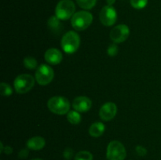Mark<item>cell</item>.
<instances>
[{
	"mask_svg": "<svg viewBox=\"0 0 161 160\" xmlns=\"http://www.w3.org/2000/svg\"><path fill=\"white\" fill-rule=\"evenodd\" d=\"M75 160H93V155L87 151H81L75 155Z\"/></svg>",
	"mask_w": 161,
	"mask_h": 160,
	"instance_id": "obj_19",
	"label": "cell"
},
{
	"mask_svg": "<svg viewBox=\"0 0 161 160\" xmlns=\"http://www.w3.org/2000/svg\"><path fill=\"white\" fill-rule=\"evenodd\" d=\"M54 76L53 70L47 64H41L36 72V80L41 86H46L50 83Z\"/></svg>",
	"mask_w": 161,
	"mask_h": 160,
	"instance_id": "obj_7",
	"label": "cell"
},
{
	"mask_svg": "<svg viewBox=\"0 0 161 160\" xmlns=\"http://www.w3.org/2000/svg\"><path fill=\"white\" fill-rule=\"evenodd\" d=\"M116 0H106V3L108 4V6H113L115 3Z\"/></svg>",
	"mask_w": 161,
	"mask_h": 160,
	"instance_id": "obj_27",
	"label": "cell"
},
{
	"mask_svg": "<svg viewBox=\"0 0 161 160\" xmlns=\"http://www.w3.org/2000/svg\"><path fill=\"white\" fill-rule=\"evenodd\" d=\"M60 19L56 16H52L49 18L47 21V25L48 28L52 33L55 35H58L61 33V31L63 29V25L61 24Z\"/></svg>",
	"mask_w": 161,
	"mask_h": 160,
	"instance_id": "obj_14",
	"label": "cell"
},
{
	"mask_svg": "<svg viewBox=\"0 0 161 160\" xmlns=\"http://www.w3.org/2000/svg\"><path fill=\"white\" fill-rule=\"evenodd\" d=\"M28 154H29V151L27 148H23L18 153V157L21 159H24V158H26L28 156Z\"/></svg>",
	"mask_w": 161,
	"mask_h": 160,
	"instance_id": "obj_25",
	"label": "cell"
},
{
	"mask_svg": "<svg viewBox=\"0 0 161 160\" xmlns=\"http://www.w3.org/2000/svg\"><path fill=\"white\" fill-rule=\"evenodd\" d=\"M91 106H92V101L91 99L84 96L75 97L72 102L73 108L79 112H86L91 109Z\"/></svg>",
	"mask_w": 161,
	"mask_h": 160,
	"instance_id": "obj_11",
	"label": "cell"
},
{
	"mask_svg": "<svg viewBox=\"0 0 161 160\" xmlns=\"http://www.w3.org/2000/svg\"><path fill=\"white\" fill-rule=\"evenodd\" d=\"M105 130V126L102 122H97L92 123V125L90 126L89 133L93 137H99L104 133Z\"/></svg>",
	"mask_w": 161,
	"mask_h": 160,
	"instance_id": "obj_15",
	"label": "cell"
},
{
	"mask_svg": "<svg viewBox=\"0 0 161 160\" xmlns=\"http://www.w3.org/2000/svg\"><path fill=\"white\" fill-rule=\"evenodd\" d=\"M117 112V107L113 102H107L104 104L99 111V116L103 121H110L116 116Z\"/></svg>",
	"mask_w": 161,
	"mask_h": 160,
	"instance_id": "obj_10",
	"label": "cell"
},
{
	"mask_svg": "<svg viewBox=\"0 0 161 160\" xmlns=\"http://www.w3.org/2000/svg\"><path fill=\"white\" fill-rule=\"evenodd\" d=\"M130 3L135 9H141L147 6L148 0H130Z\"/></svg>",
	"mask_w": 161,
	"mask_h": 160,
	"instance_id": "obj_20",
	"label": "cell"
},
{
	"mask_svg": "<svg viewBox=\"0 0 161 160\" xmlns=\"http://www.w3.org/2000/svg\"><path fill=\"white\" fill-rule=\"evenodd\" d=\"M63 155H64V158H66V159H71L73 156V150L70 147H67V148L64 149V152H63Z\"/></svg>",
	"mask_w": 161,
	"mask_h": 160,
	"instance_id": "obj_24",
	"label": "cell"
},
{
	"mask_svg": "<svg viewBox=\"0 0 161 160\" xmlns=\"http://www.w3.org/2000/svg\"><path fill=\"white\" fill-rule=\"evenodd\" d=\"M127 152L124 144L118 141H112L107 147L106 157L108 160H124Z\"/></svg>",
	"mask_w": 161,
	"mask_h": 160,
	"instance_id": "obj_6",
	"label": "cell"
},
{
	"mask_svg": "<svg viewBox=\"0 0 161 160\" xmlns=\"http://www.w3.org/2000/svg\"><path fill=\"white\" fill-rule=\"evenodd\" d=\"M47 107L51 112L57 115L68 114L70 109V102L66 97L56 96L47 102Z\"/></svg>",
	"mask_w": 161,
	"mask_h": 160,
	"instance_id": "obj_2",
	"label": "cell"
},
{
	"mask_svg": "<svg viewBox=\"0 0 161 160\" xmlns=\"http://www.w3.org/2000/svg\"><path fill=\"white\" fill-rule=\"evenodd\" d=\"M46 61L52 65L60 64L63 59V55L59 50L56 48H50L46 51L44 55Z\"/></svg>",
	"mask_w": 161,
	"mask_h": 160,
	"instance_id": "obj_12",
	"label": "cell"
},
{
	"mask_svg": "<svg viewBox=\"0 0 161 160\" xmlns=\"http://www.w3.org/2000/svg\"><path fill=\"white\" fill-rule=\"evenodd\" d=\"M93 21V16L88 11H79L72 17L71 24L72 28L76 31L86 29Z\"/></svg>",
	"mask_w": 161,
	"mask_h": 160,
	"instance_id": "obj_3",
	"label": "cell"
},
{
	"mask_svg": "<svg viewBox=\"0 0 161 160\" xmlns=\"http://www.w3.org/2000/svg\"><path fill=\"white\" fill-rule=\"evenodd\" d=\"M32 160H43V159H41V158H35V159H32Z\"/></svg>",
	"mask_w": 161,
	"mask_h": 160,
	"instance_id": "obj_29",
	"label": "cell"
},
{
	"mask_svg": "<svg viewBox=\"0 0 161 160\" xmlns=\"http://www.w3.org/2000/svg\"><path fill=\"white\" fill-rule=\"evenodd\" d=\"M24 65L26 68L29 69V70H33L37 67L38 63L37 61L32 56H27L24 59Z\"/></svg>",
	"mask_w": 161,
	"mask_h": 160,
	"instance_id": "obj_17",
	"label": "cell"
},
{
	"mask_svg": "<svg viewBox=\"0 0 161 160\" xmlns=\"http://www.w3.org/2000/svg\"><path fill=\"white\" fill-rule=\"evenodd\" d=\"M46 145V141L40 136H33L30 138L27 142V147L28 149L34 151H39L43 148Z\"/></svg>",
	"mask_w": 161,
	"mask_h": 160,
	"instance_id": "obj_13",
	"label": "cell"
},
{
	"mask_svg": "<svg viewBox=\"0 0 161 160\" xmlns=\"http://www.w3.org/2000/svg\"><path fill=\"white\" fill-rule=\"evenodd\" d=\"M3 152H4V153L6 154V155H10V154L13 152V148L10 147V146H6V147H4Z\"/></svg>",
	"mask_w": 161,
	"mask_h": 160,
	"instance_id": "obj_26",
	"label": "cell"
},
{
	"mask_svg": "<svg viewBox=\"0 0 161 160\" xmlns=\"http://www.w3.org/2000/svg\"><path fill=\"white\" fill-rule=\"evenodd\" d=\"M35 85V78L28 74H21L15 78L14 89L17 93H26L31 90Z\"/></svg>",
	"mask_w": 161,
	"mask_h": 160,
	"instance_id": "obj_5",
	"label": "cell"
},
{
	"mask_svg": "<svg viewBox=\"0 0 161 160\" xmlns=\"http://www.w3.org/2000/svg\"><path fill=\"white\" fill-rule=\"evenodd\" d=\"M97 0H76L77 4L80 7L84 9H91L96 5Z\"/></svg>",
	"mask_w": 161,
	"mask_h": 160,
	"instance_id": "obj_18",
	"label": "cell"
},
{
	"mask_svg": "<svg viewBox=\"0 0 161 160\" xmlns=\"http://www.w3.org/2000/svg\"><path fill=\"white\" fill-rule=\"evenodd\" d=\"M130 35V29L126 24H119L110 31V39L115 43L124 42Z\"/></svg>",
	"mask_w": 161,
	"mask_h": 160,
	"instance_id": "obj_9",
	"label": "cell"
},
{
	"mask_svg": "<svg viewBox=\"0 0 161 160\" xmlns=\"http://www.w3.org/2000/svg\"><path fill=\"white\" fill-rule=\"evenodd\" d=\"M100 20L105 26H113L117 20V13L113 6H105L100 12Z\"/></svg>",
	"mask_w": 161,
	"mask_h": 160,
	"instance_id": "obj_8",
	"label": "cell"
},
{
	"mask_svg": "<svg viewBox=\"0 0 161 160\" xmlns=\"http://www.w3.org/2000/svg\"><path fill=\"white\" fill-rule=\"evenodd\" d=\"M67 119L72 125H78L81 122V115L77 111H69L67 114Z\"/></svg>",
	"mask_w": 161,
	"mask_h": 160,
	"instance_id": "obj_16",
	"label": "cell"
},
{
	"mask_svg": "<svg viewBox=\"0 0 161 160\" xmlns=\"http://www.w3.org/2000/svg\"><path fill=\"white\" fill-rule=\"evenodd\" d=\"M107 53L110 56H115L118 53V47L117 45L115 43L111 44L108 47V50H107Z\"/></svg>",
	"mask_w": 161,
	"mask_h": 160,
	"instance_id": "obj_22",
	"label": "cell"
},
{
	"mask_svg": "<svg viewBox=\"0 0 161 160\" xmlns=\"http://www.w3.org/2000/svg\"><path fill=\"white\" fill-rule=\"evenodd\" d=\"M135 152H136V153L138 154L139 156H145V155H146V154H147V149L146 148V147H144L143 146H141V145H138V146H136V147H135Z\"/></svg>",
	"mask_w": 161,
	"mask_h": 160,
	"instance_id": "obj_23",
	"label": "cell"
},
{
	"mask_svg": "<svg viewBox=\"0 0 161 160\" xmlns=\"http://www.w3.org/2000/svg\"><path fill=\"white\" fill-rule=\"evenodd\" d=\"M0 92L3 96H10L12 94L13 90L11 86L6 83H2L0 85Z\"/></svg>",
	"mask_w": 161,
	"mask_h": 160,
	"instance_id": "obj_21",
	"label": "cell"
},
{
	"mask_svg": "<svg viewBox=\"0 0 161 160\" xmlns=\"http://www.w3.org/2000/svg\"><path fill=\"white\" fill-rule=\"evenodd\" d=\"M75 6L72 0H61L55 8V16L61 20H67L75 14Z\"/></svg>",
	"mask_w": 161,
	"mask_h": 160,
	"instance_id": "obj_4",
	"label": "cell"
},
{
	"mask_svg": "<svg viewBox=\"0 0 161 160\" xmlns=\"http://www.w3.org/2000/svg\"><path fill=\"white\" fill-rule=\"evenodd\" d=\"M80 45V38L75 31H70L63 35L61 41V48L64 53L72 54L77 51Z\"/></svg>",
	"mask_w": 161,
	"mask_h": 160,
	"instance_id": "obj_1",
	"label": "cell"
},
{
	"mask_svg": "<svg viewBox=\"0 0 161 160\" xmlns=\"http://www.w3.org/2000/svg\"><path fill=\"white\" fill-rule=\"evenodd\" d=\"M0 147H1V149H0V152H3V150H4V147H3V143H0Z\"/></svg>",
	"mask_w": 161,
	"mask_h": 160,
	"instance_id": "obj_28",
	"label": "cell"
}]
</instances>
